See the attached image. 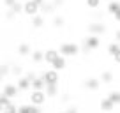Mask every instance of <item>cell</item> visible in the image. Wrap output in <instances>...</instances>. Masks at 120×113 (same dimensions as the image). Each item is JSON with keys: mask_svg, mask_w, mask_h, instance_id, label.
<instances>
[{"mask_svg": "<svg viewBox=\"0 0 120 113\" xmlns=\"http://www.w3.org/2000/svg\"><path fill=\"white\" fill-rule=\"evenodd\" d=\"M58 53L64 55L65 58L67 56H76V55H79V46L76 42H64V44H60Z\"/></svg>", "mask_w": 120, "mask_h": 113, "instance_id": "obj_1", "label": "cell"}, {"mask_svg": "<svg viewBox=\"0 0 120 113\" xmlns=\"http://www.w3.org/2000/svg\"><path fill=\"white\" fill-rule=\"evenodd\" d=\"M101 46V39L99 35H94V34H88V37H85L83 41V51H92V49H97Z\"/></svg>", "mask_w": 120, "mask_h": 113, "instance_id": "obj_2", "label": "cell"}, {"mask_svg": "<svg viewBox=\"0 0 120 113\" xmlns=\"http://www.w3.org/2000/svg\"><path fill=\"white\" fill-rule=\"evenodd\" d=\"M41 78L44 79L46 85H58V71L55 69H46L41 74Z\"/></svg>", "mask_w": 120, "mask_h": 113, "instance_id": "obj_3", "label": "cell"}, {"mask_svg": "<svg viewBox=\"0 0 120 113\" xmlns=\"http://www.w3.org/2000/svg\"><path fill=\"white\" fill-rule=\"evenodd\" d=\"M46 94L44 90H32V94H30V104L34 106H42L46 102Z\"/></svg>", "mask_w": 120, "mask_h": 113, "instance_id": "obj_4", "label": "cell"}, {"mask_svg": "<svg viewBox=\"0 0 120 113\" xmlns=\"http://www.w3.org/2000/svg\"><path fill=\"white\" fill-rule=\"evenodd\" d=\"M23 12L32 18V16L39 14V5L35 4L34 0H25V2H23Z\"/></svg>", "mask_w": 120, "mask_h": 113, "instance_id": "obj_5", "label": "cell"}, {"mask_svg": "<svg viewBox=\"0 0 120 113\" xmlns=\"http://www.w3.org/2000/svg\"><path fill=\"white\" fill-rule=\"evenodd\" d=\"M86 30H88V34H94V35H101L106 32V25L102 21H94L90 23L88 26H86Z\"/></svg>", "mask_w": 120, "mask_h": 113, "instance_id": "obj_6", "label": "cell"}, {"mask_svg": "<svg viewBox=\"0 0 120 113\" xmlns=\"http://www.w3.org/2000/svg\"><path fill=\"white\" fill-rule=\"evenodd\" d=\"M65 65H67V62H65V56H64V55H60V53H58V56H56L55 60L51 62V67L55 69V71H62V69H65Z\"/></svg>", "mask_w": 120, "mask_h": 113, "instance_id": "obj_7", "label": "cell"}, {"mask_svg": "<svg viewBox=\"0 0 120 113\" xmlns=\"http://www.w3.org/2000/svg\"><path fill=\"white\" fill-rule=\"evenodd\" d=\"M85 87L88 88V90L95 92V90H99V88H101V79H99V78H88V79L85 81Z\"/></svg>", "mask_w": 120, "mask_h": 113, "instance_id": "obj_8", "label": "cell"}, {"mask_svg": "<svg viewBox=\"0 0 120 113\" xmlns=\"http://www.w3.org/2000/svg\"><path fill=\"white\" fill-rule=\"evenodd\" d=\"M55 5H53V2H42L41 5H39V12H42V14H53L55 12Z\"/></svg>", "mask_w": 120, "mask_h": 113, "instance_id": "obj_9", "label": "cell"}, {"mask_svg": "<svg viewBox=\"0 0 120 113\" xmlns=\"http://www.w3.org/2000/svg\"><path fill=\"white\" fill-rule=\"evenodd\" d=\"M44 87H46V83H44V79L41 78V76H35L34 79H32V81H30V88H32V90H44Z\"/></svg>", "mask_w": 120, "mask_h": 113, "instance_id": "obj_10", "label": "cell"}, {"mask_svg": "<svg viewBox=\"0 0 120 113\" xmlns=\"http://www.w3.org/2000/svg\"><path fill=\"white\" fill-rule=\"evenodd\" d=\"M56 56H58V49L49 48V49H46V51H44V62H46V64H51Z\"/></svg>", "mask_w": 120, "mask_h": 113, "instance_id": "obj_11", "label": "cell"}, {"mask_svg": "<svg viewBox=\"0 0 120 113\" xmlns=\"http://www.w3.org/2000/svg\"><path fill=\"white\" fill-rule=\"evenodd\" d=\"M18 113H41L39 106H34V104H23L18 108Z\"/></svg>", "mask_w": 120, "mask_h": 113, "instance_id": "obj_12", "label": "cell"}, {"mask_svg": "<svg viewBox=\"0 0 120 113\" xmlns=\"http://www.w3.org/2000/svg\"><path fill=\"white\" fill-rule=\"evenodd\" d=\"M99 79H101V83H104V85H109V83H113V79H115V74H113L111 71H102Z\"/></svg>", "mask_w": 120, "mask_h": 113, "instance_id": "obj_13", "label": "cell"}, {"mask_svg": "<svg viewBox=\"0 0 120 113\" xmlns=\"http://www.w3.org/2000/svg\"><path fill=\"white\" fill-rule=\"evenodd\" d=\"M58 85H46L44 87V94L46 97H55V95H58Z\"/></svg>", "mask_w": 120, "mask_h": 113, "instance_id": "obj_14", "label": "cell"}, {"mask_svg": "<svg viewBox=\"0 0 120 113\" xmlns=\"http://www.w3.org/2000/svg\"><path fill=\"white\" fill-rule=\"evenodd\" d=\"M99 106H101V109H102V111H106V113H109V111H113V109H115V104H113V102L109 101L108 97H104V99H102Z\"/></svg>", "mask_w": 120, "mask_h": 113, "instance_id": "obj_15", "label": "cell"}, {"mask_svg": "<svg viewBox=\"0 0 120 113\" xmlns=\"http://www.w3.org/2000/svg\"><path fill=\"white\" fill-rule=\"evenodd\" d=\"M16 87H18V90H28V88H30V79L26 78V76H23V78H18Z\"/></svg>", "mask_w": 120, "mask_h": 113, "instance_id": "obj_16", "label": "cell"}, {"mask_svg": "<svg viewBox=\"0 0 120 113\" xmlns=\"http://www.w3.org/2000/svg\"><path fill=\"white\" fill-rule=\"evenodd\" d=\"M118 9H120V0H109L108 2V7H106L108 14H115Z\"/></svg>", "mask_w": 120, "mask_h": 113, "instance_id": "obj_17", "label": "cell"}, {"mask_svg": "<svg viewBox=\"0 0 120 113\" xmlns=\"http://www.w3.org/2000/svg\"><path fill=\"white\" fill-rule=\"evenodd\" d=\"M4 94L7 95V97H14V95L18 94V87L12 85V83H7V85L4 87Z\"/></svg>", "mask_w": 120, "mask_h": 113, "instance_id": "obj_18", "label": "cell"}, {"mask_svg": "<svg viewBox=\"0 0 120 113\" xmlns=\"http://www.w3.org/2000/svg\"><path fill=\"white\" fill-rule=\"evenodd\" d=\"M32 62H34V64H41V62H44V51L35 49V51L32 53Z\"/></svg>", "mask_w": 120, "mask_h": 113, "instance_id": "obj_19", "label": "cell"}, {"mask_svg": "<svg viewBox=\"0 0 120 113\" xmlns=\"http://www.w3.org/2000/svg\"><path fill=\"white\" fill-rule=\"evenodd\" d=\"M42 25H44V18L41 16V12L35 14V16H32V26H34V28H41Z\"/></svg>", "mask_w": 120, "mask_h": 113, "instance_id": "obj_20", "label": "cell"}, {"mask_svg": "<svg viewBox=\"0 0 120 113\" xmlns=\"http://www.w3.org/2000/svg\"><path fill=\"white\" fill-rule=\"evenodd\" d=\"M108 99H109L115 106L120 104V90H111V92L108 94Z\"/></svg>", "mask_w": 120, "mask_h": 113, "instance_id": "obj_21", "label": "cell"}, {"mask_svg": "<svg viewBox=\"0 0 120 113\" xmlns=\"http://www.w3.org/2000/svg\"><path fill=\"white\" fill-rule=\"evenodd\" d=\"M118 49H120V42H116V41L109 42V44H108V55H111V56H113L116 51H118Z\"/></svg>", "mask_w": 120, "mask_h": 113, "instance_id": "obj_22", "label": "cell"}, {"mask_svg": "<svg viewBox=\"0 0 120 113\" xmlns=\"http://www.w3.org/2000/svg\"><path fill=\"white\" fill-rule=\"evenodd\" d=\"M18 53H19L21 56H26V55H30V46L26 44V42L19 44V46H18Z\"/></svg>", "mask_w": 120, "mask_h": 113, "instance_id": "obj_23", "label": "cell"}, {"mask_svg": "<svg viewBox=\"0 0 120 113\" xmlns=\"http://www.w3.org/2000/svg\"><path fill=\"white\" fill-rule=\"evenodd\" d=\"M9 9H11L14 14H19V12H23V4L19 2V0H16V2H14V4H12Z\"/></svg>", "mask_w": 120, "mask_h": 113, "instance_id": "obj_24", "label": "cell"}, {"mask_svg": "<svg viewBox=\"0 0 120 113\" xmlns=\"http://www.w3.org/2000/svg\"><path fill=\"white\" fill-rule=\"evenodd\" d=\"M64 25H65V19L62 18V16H58V14H56L55 18H53V26H56V28H62Z\"/></svg>", "mask_w": 120, "mask_h": 113, "instance_id": "obj_25", "label": "cell"}, {"mask_svg": "<svg viewBox=\"0 0 120 113\" xmlns=\"http://www.w3.org/2000/svg\"><path fill=\"white\" fill-rule=\"evenodd\" d=\"M102 0H85V4L88 9H99V5H101Z\"/></svg>", "mask_w": 120, "mask_h": 113, "instance_id": "obj_26", "label": "cell"}, {"mask_svg": "<svg viewBox=\"0 0 120 113\" xmlns=\"http://www.w3.org/2000/svg\"><path fill=\"white\" fill-rule=\"evenodd\" d=\"M9 102H11V97H7L5 94H2V95H0V111H2V109H4L5 106L9 104Z\"/></svg>", "mask_w": 120, "mask_h": 113, "instance_id": "obj_27", "label": "cell"}, {"mask_svg": "<svg viewBox=\"0 0 120 113\" xmlns=\"http://www.w3.org/2000/svg\"><path fill=\"white\" fill-rule=\"evenodd\" d=\"M2 113H18V106L12 104V102H9V104L2 109Z\"/></svg>", "mask_w": 120, "mask_h": 113, "instance_id": "obj_28", "label": "cell"}, {"mask_svg": "<svg viewBox=\"0 0 120 113\" xmlns=\"http://www.w3.org/2000/svg\"><path fill=\"white\" fill-rule=\"evenodd\" d=\"M11 72H12V74H14V76H19V74H21V67H18V65H14Z\"/></svg>", "mask_w": 120, "mask_h": 113, "instance_id": "obj_29", "label": "cell"}, {"mask_svg": "<svg viewBox=\"0 0 120 113\" xmlns=\"http://www.w3.org/2000/svg\"><path fill=\"white\" fill-rule=\"evenodd\" d=\"M7 72H9V67H7V65H0V74L5 76Z\"/></svg>", "mask_w": 120, "mask_h": 113, "instance_id": "obj_30", "label": "cell"}, {"mask_svg": "<svg viewBox=\"0 0 120 113\" xmlns=\"http://www.w3.org/2000/svg\"><path fill=\"white\" fill-rule=\"evenodd\" d=\"M113 60H115V64H118V65H120V49L115 53V55H113Z\"/></svg>", "mask_w": 120, "mask_h": 113, "instance_id": "obj_31", "label": "cell"}, {"mask_svg": "<svg viewBox=\"0 0 120 113\" xmlns=\"http://www.w3.org/2000/svg\"><path fill=\"white\" fill-rule=\"evenodd\" d=\"M111 16L115 18V21H116V23H120V9H118V11L115 12V14H111Z\"/></svg>", "mask_w": 120, "mask_h": 113, "instance_id": "obj_32", "label": "cell"}, {"mask_svg": "<svg viewBox=\"0 0 120 113\" xmlns=\"http://www.w3.org/2000/svg\"><path fill=\"white\" fill-rule=\"evenodd\" d=\"M53 5H55V7H60V5H64V0H53Z\"/></svg>", "mask_w": 120, "mask_h": 113, "instance_id": "obj_33", "label": "cell"}, {"mask_svg": "<svg viewBox=\"0 0 120 113\" xmlns=\"http://www.w3.org/2000/svg\"><path fill=\"white\" fill-rule=\"evenodd\" d=\"M14 2H16V0H4V4L7 5V7H11V5L14 4Z\"/></svg>", "mask_w": 120, "mask_h": 113, "instance_id": "obj_34", "label": "cell"}, {"mask_svg": "<svg viewBox=\"0 0 120 113\" xmlns=\"http://www.w3.org/2000/svg\"><path fill=\"white\" fill-rule=\"evenodd\" d=\"M115 39H116V42H120V28L115 32Z\"/></svg>", "mask_w": 120, "mask_h": 113, "instance_id": "obj_35", "label": "cell"}, {"mask_svg": "<svg viewBox=\"0 0 120 113\" xmlns=\"http://www.w3.org/2000/svg\"><path fill=\"white\" fill-rule=\"evenodd\" d=\"M26 78H28V79H30V81H32V79H34V78H35V74H34V72H28V74H26Z\"/></svg>", "mask_w": 120, "mask_h": 113, "instance_id": "obj_36", "label": "cell"}, {"mask_svg": "<svg viewBox=\"0 0 120 113\" xmlns=\"http://www.w3.org/2000/svg\"><path fill=\"white\" fill-rule=\"evenodd\" d=\"M62 113H78L74 108H71V109H67V111H62Z\"/></svg>", "mask_w": 120, "mask_h": 113, "instance_id": "obj_37", "label": "cell"}, {"mask_svg": "<svg viewBox=\"0 0 120 113\" xmlns=\"http://www.w3.org/2000/svg\"><path fill=\"white\" fill-rule=\"evenodd\" d=\"M34 2H35V4H37V5H41L42 2H44V0H34Z\"/></svg>", "mask_w": 120, "mask_h": 113, "instance_id": "obj_38", "label": "cell"}, {"mask_svg": "<svg viewBox=\"0 0 120 113\" xmlns=\"http://www.w3.org/2000/svg\"><path fill=\"white\" fill-rule=\"evenodd\" d=\"M2 78H4V76H2V74H0V81H2Z\"/></svg>", "mask_w": 120, "mask_h": 113, "instance_id": "obj_39", "label": "cell"}, {"mask_svg": "<svg viewBox=\"0 0 120 113\" xmlns=\"http://www.w3.org/2000/svg\"><path fill=\"white\" fill-rule=\"evenodd\" d=\"M19 2H25V0H19Z\"/></svg>", "mask_w": 120, "mask_h": 113, "instance_id": "obj_40", "label": "cell"}, {"mask_svg": "<svg viewBox=\"0 0 120 113\" xmlns=\"http://www.w3.org/2000/svg\"><path fill=\"white\" fill-rule=\"evenodd\" d=\"M106 2H109V0H106Z\"/></svg>", "mask_w": 120, "mask_h": 113, "instance_id": "obj_41", "label": "cell"}]
</instances>
